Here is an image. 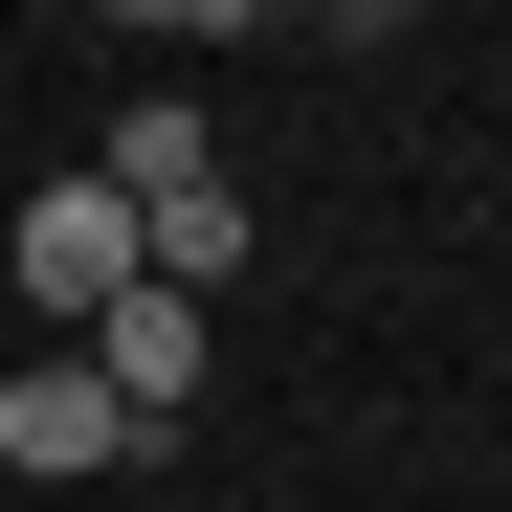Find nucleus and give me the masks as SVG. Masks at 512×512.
Wrapping results in <instances>:
<instances>
[{"label": "nucleus", "mask_w": 512, "mask_h": 512, "mask_svg": "<svg viewBox=\"0 0 512 512\" xmlns=\"http://www.w3.org/2000/svg\"><path fill=\"white\" fill-rule=\"evenodd\" d=\"M112 290H156V268H134V201H112V179H45V201H23V312L90 334Z\"/></svg>", "instance_id": "obj_1"}, {"label": "nucleus", "mask_w": 512, "mask_h": 512, "mask_svg": "<svg viewBox=\"0 0 512 512\" xmlns=\"http://www.w3.org/2000/svg\"><path fill=\"white\" fill-rule=\"evenodd\" d=\"M67 357H90V379L134 401V446H156V423H179V401H201V357H223V312H201V290H112L90 334H67Z\"/></svg>", "instance_id": "obj_2"}, {"label": "nucleus", "mask_w": 512, "mask_h": 512, "mask_svg": "<svg viewBox=\"0 0 512 512\" xmlns=\"http://www.w3.org/2000/svg\"><path fill=\"white\" fill-rule=\"evenodd\" d=\"M0 468H134V401L90 357H0Z\"/></svg>", "instance_id": "obj_3"}, {"label": "nucleus", "mask_w": 512, "mask_h": 512, "mask_svg": "<svg viewBox=\"0 0 512 512\" xmlns=\"http://www.w3.org/2000/svg\"><path fill=\"white\" fill-rule=\"evenodd\" d=\"M90 179H112V201H179V179H223V134H201V112H112Z\"/></svg>", "instance_id": "obj_4"}, {"label": "nucleus", "mask_w": 512, "mask_h": 512, "mask_svg": "<svg viewBox=\"0 0 512 512\" xmlns=\"http://www.w3.org/2000/svg\"><path fill=\"white\" fill-rule=\"evenodd\" d=\"M90 23H134V45H179V23H201V0H90Z\"/></svg>", "instance_id": "obj_5"}, {"label": "nucleus", "mask_w": 512, "mask_h": 512, "mask_svg": "<svg viewBox=\"0 0 512 512\" xmlns=\"http://www.w3.org/2000/svg\"><path fill=\"white\" fill-rule=\"evenodd\" d=\"M201 23H268V0H201Z\"/></svg>", "instance_id": "obj_6"}]
</instances>
